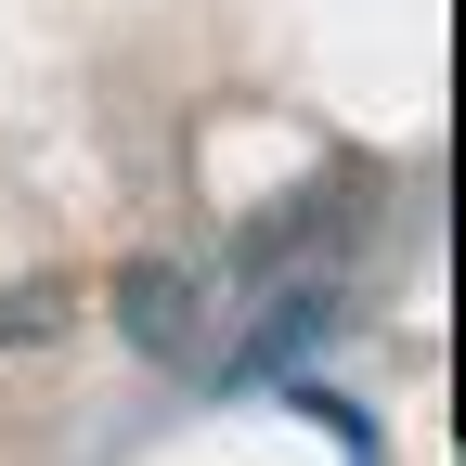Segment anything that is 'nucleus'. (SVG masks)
<instances>
[]
</instances>
